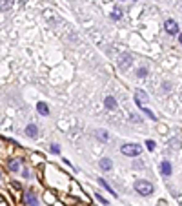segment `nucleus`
<instances>
[{"label":"nucleus","mask_w":182,"mask_h":206,"mask_svg":"<svg viewBox=\"0 0 182 206\" xmlns=\"http://www.w3.org/2000/svg\"><path fill=\"white\" fill-rule=\"evenodd\" d=\"M95 135H97L100 141H104V142H106V141H109V135H107V131H104V130H97V131H95Z\"/></svg>","instance_id":"obj_14"},{"label":"nucleus","mask_w":182,"mask_h":206,"mask_svg":"<svg viewBox=\"0 0 182 206\" xmlns=\"http://www.w3.org/2000/svg\"><path fill=\"white\" fill-rule=\"evenodd\" d=\"M44 199H46V203H47V204H55V195H49V192L46 193V197H44Z\"/></svg>","instance_id":"obj_16"},{"label":"nucleus","mask_w":182,"mask_h":206,"mask_svg":"<svg viewBox=\"0 0 182 206\" xmlns=\"http://www.w3.org/2000/svg\"><path fill=\"white\" fill-rule=\"evenodd\" d=\"M164 29H166L169 35H177V33H179V24H177L175 20H171V19H169V20L164 22Z\"/></svg>","instance_id":"obj_4"},{"label":"nucleus","mask_w":182,"mask_h":206,"mask_svg":"<svg viewBox=\"0 0 182 206\" xmlns=\"http://www.w3.org/2000/svg\"><path fill=\"white\" fill-rule=\"evenodd\" d=\"M140 146L135 144V142H127V144H124L120 148L122 155H127V157H137V155H140Z\"/></svg>","instance_id":"obj_1"},{"label":"nucleus","mask_w":182,"mask_h":206,"mask_svg":"<svg viewBox=\"0 0 182 206\" xmlns=\"http://www.w3.org/2000/svg\"><path fill=\"white\" fill-rule=\"evenodd\" d=\"M179 40H180V44H182V33H180V35H179Z\"/></svg>","instance_id":"obj_22"},{"label":"nucleus","mask_w":182,"mask_h":206,"mask_svg":"<svg viewBox=\"0 0 182 206\" xmlns=\"http://www.w3.org/2000/svg\"><path fill=\"white\" fill-rule=\"evenodd\" d=\"M95 197H97V199H99V201H100L102 204H107V201H106V199H104V197H102V195H99V193H95Z\"/></svg>","instance_id":"obj_21"},{"label":"nucleus","mask_w":182,"mask_h":206,"mask_svg":"<svg viewBox=\"0 0 182 206\" xmlns=\"http://www.w3.org/2000/svg\"><path fill=\"white\" fill-rule=\"evenodd\" d=\"M104 104H106V108H107V109H115V108H117V101H115V97H106Z\"/></svg>","instance_id":"obj_11"},{"label":"nucleus","mask_w":182,"mask_h":206,"mask_svg":"<svg viewBox=\"0 0 182 206\" xmlns=\"http://www.w3.org/2000/svg\"><path fill=\"white\" fill-rule=\"evenodd\" d=\"M99 166H100V170H104V171H109V170L113 168V161H111V159H100Z\"/></svg>","instance_id":"obj_7"},{"label":"nucleus","mask_w":182,"mask_h":206,"mask_svg":"<svg viewBox=\"0 0 182 206\" xmlns=\"http://www.w3.org/2000/svg\"><path fill=\"white\" fill-rule=\"evenodd\" d=\"M135 190L140 193V195H149V193H153V184L151 183H148V181H137L135 183Z\"/></svg>","instance_id":"obj_2"},{"label":"nucleus","mask_w":182,"mask_h":206,"mask_svg":"<svg viewBox=\"0 0 182 206\" xmlns=\"http://www.w3.org/2000/svg\"><path fill=\"white\" fill-rule=\"evenodd\" d=\"M37 111H38L40 115H49V108H47V104H46V102H38V104H37Z\"/></svg>","instance_id":"obj_10"},{"label":"nucleus","mask_w":182,"mask_h":206,"mask_svg":"<svg viewBox=\"0 0 182 206\" xmlns=\"http://www.w3.org/2000/svg\"><path fill=\"white\" fill-rule=\"evenodd\" d=\"M146 146H148V150H149V151H153V150H155V142H153V141H149V139L146 141Z\"/></svg>","instance_id":"obj_17"},{"label":"nucleus","mask_w":182,"mask_h":206,"mask_svg":"<svg viewBox=\"0 0 182 206\" xmlns=\"http://www.w3.org/2000/svg\"><path fill=\"white\" fill-rule=\"evenodd\" d=\"M111 17H113V20H119V19H120V11H119V9H117V11H113V15H111Z\"/></svg>","instance_id":"obj_20"},{"label":"nucleus","mask_w":182,"mask_h":206,"mask_svg":"<svg viewBox=\"0 0 182 206\" xmlns=\"http://www.w3.org/2000/svg\"><path fill=\"white\" fill-rule=\"evenodd\" d=\"M137 75H139V77H146V75H148V68H140V69H139V73H137Z\"/></svg>","instance_id":"obj_18"},{"label":"nucleus","mask_w":182,"mask_h":206,"mask_svg":"<svg viewBox=\"0 0 182 206\" xmlns=\"http://www.w3.org/2000/svg\"><path fill=\"white\" fill-rule=\"evenodd\" d=\"M13 2H15V0H0V9H2V11L11 9V7H13Z\"/></svg>","instance_id":"obj_13"},{"label":"nucleus","mask_w":182,"mask_h":206,"mask_svg":"<svg viewBox=\"0 0 182 206\" xmlns=\"http://www.w3.org/2000/svg\"><path fill=\"white\" fill-rule=\"evenodd\" d=\"M55 206H62V204H60V203H55Z\"/></svg>","instance_id":"obj_23"},{"label":"nucleus","mask_w":182,"mask_h":206,"mask_svg":"<svg viewBox=\"0 0 182 206\" xmlns=\"http://www.w3.org/2000/svg\"><path fill=\"white\" fill-rule=\"evenodd\" d=\"M119 66H120L122 69H127V68L131 66V55L124 53V55L120 57V62H119Z\"/></svg>","instance_id":"obj_6"},{"label":"nucleus","mask_w":182,"mask_h":206,"mask_svg":"<svg viewBox=\"0 0 182 206\" xmlns=\"http://www.w3.org/2000/svg\"><path fill=\"white\" fill-rule=\"evenodd\" d=\"M160 170H162V173H164L166 177H169V175H171V164H169L168 161H162Z\"/></svg>","instance_id":"obj_9"},{"label":"nucleus","mask_w":182,"mask_h":206,"mask_svg":"<svg viewBox=\"0 0 182 206\" xmlns=\"http://www.w3.org/2000/svg\"><path fill=\"white\" fill-rule=\"evenodd\" d=\"M99 183H100V184L104 186V188H106V190H107V192H109V193H113V195H117V193H115V192H113V188H111V186L107 184V183H106V181H104V179H102V177H99Z\"/></svg>","instance_id":"obj_15"},{"label":"nucleus","mask_w":182,"mask_h":206,"mask_svg":"<svg viewBox=\"0 0 182 206\" xmlns=\"http://www.w3.org/2000/svg\"><path fill=\"white\" fill-rule=\"evenodd\" d=\"M24 199H26V204L27 206H38V201H37V195L29 190V192H26L24 193Z\"/></svg>","instance_id":"obj_5"},{"label":"nucleus","mask_w":182,"mask_h":206,"mask_svg":"<svg viewBox=\"0 0 182 206\" xmlns=\"http://www.w3.org/2000/svg\"><path fill=\"white\" fill-rule=\"evenodd\" d=\"M37 133H38V128H37L35 124H29V126L26 128V135H27V137H37Z\"/></svg>","instance_id":"obj_8"},{"label":"nucleus","mask_w":182,"mask_h":206,"mask_svg":"<svg viewBox=\"0 0 182 206\" xmlns=\"http://www.w3.org/2000/svg\"><path fill=\"white\" fill-rule=\"evenodd\" d=\"M51 151H53V153H59V151H60V146L59 144H51Z\"/></svg>","instance_id":"obj_19"},{"label":"nucleus","mask_w":182,"mask_h":206,"mask_svg":"<svg viewBox=\"0 0 182 206\" xmlns=\"http://www.w3.org/2000/svg\"><path fill=\"white\" fill-rule=\"evenodd\" d=\"M7 170H9V171H18V170H20V161H17V159L9 161V164H7Z\"/></svg>","instance_id":"obj_12"},{"label":"nucleus","mask_w":182,"mask_h":206,"mask_svg":"<svg viewBox=\"0 0 182 206\" xmlns=\"http://www.w3.org/2000/svg\"><path fill=\"white\" fill-rule=\"evenodd\" d=\"M135 102H137L139 108H146V104H148V95H146L144 89H139V91L135 93Z\"/></svg>","instance_id":"obj_3"}]
</instances>
